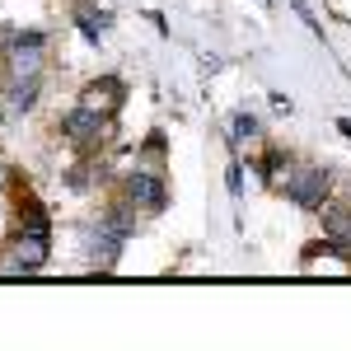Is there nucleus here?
Here are the masks:
<instances>
[{
  "instance_id": "obj_1",
  "label": "nucleus",
  "mask_w": 351,
  "mask_h": 351,
  "mask_svg": "<svg viewBox=\"0 0 351 351\" xmlns=\"http://www.w3.org/2000/svg\"><path fill=\"white\" fill-rule=\"evenodd\" d=\"M286 192L295 197L300 206H324V192H328V173L314 169V164H300L286 173Z\"/></svg>"
},
{
  "instance_id": "obj_2",
  "label": "nucleus",
  "mask_w": 351,
  "mask_h": 351,
  "mask_svg": "<svg viewBox=\"0 0 351 351\" xmlns=\"http://www.w3.org/2000/svg\"><path fill=\"white\" fill-rule=\"evenodd\" d=\"M10 258H14L24 271L47 263V230H43V220H33V230H19V239L10 243Z\"/></svg>"
},
{
  "instance_id": "obj_3",
  "label": "nucleus",
  "mask_w": 351,
  "mask_h": 351,
  "mask_svg": "<svg viewBox=\"0 0 351 351\" xmlns=\"http://www.w3.org/2000/svg\"><path fill=\"white\" fill-rule=\"evenodd\" d=\"M122 239H127V220H104L99 230H94V243H89V253H94V263L108 271L117 263V253H122Z\"/></svg>"
},
{
  "instance_id": "obj_4",
  "label": "nucleus",
  "mask_w": 351,
  "mask_h": 351,
  "mask_svg": "<svg viewBox=\"0 0 351 351\" xmlns=\"http://www.w3.org/2000/svg\"><path fill=\"white\" fill-rule=\"evenodd\" d=\"M127 197H132L136 206H145V211H160V206H164V183L155 178V173H132Z\"/></svg>"
},
{
  "instance_id": "obj_5",
  "label": "nucleus",
  "mask_w": 351,
  "mask_h": 351,
  "mask_svg": "<svg viewBox=\"0 0 351 351\" xmlns=\"http://www.w3.org/2000/svg\"><path fill=\"white\" fill-rule=\"evenodd\" d=\"M99 132H104V112H94V108H75L71 122H66V136L71 141H94Z\"/></svg>"
},
{
  "instance_id": "obj_6",
  "label": "nucleus",
  "mask_w": 351,
  "mask_h": 351,
  "mask_svg": "<svg viewBox=\"0 0 351 351\" xmlns=\"http://www.w3.org/2000/svg\"><path fill=\"white\" fill-rule=\"evenodd\" d=\"M33 99H38V80L33 75H14V84H10V108H33Z\"/></svg>"
},
{
  "instance_id": "obj_7",
  "label": "nucleus",
  "mask_w": 351,
  "mask_h": 351,
  "mask_svg": "<svg viewBox=\"0 0 351 351\" xmlns=\"http://www.w3.org/2000/svg\"><path fill=\"white\" fill-rule=\"evenodd\" d=\"M38 61H43V56L24 52V43H19V47L10 52V75H38Z\"/></svg>"
},
{
  "instance_id": "obj_8",
  "label": "nucleus",
  "mask_w": 351,
  "mask_h": 351,
  "mask_svg": "<svg viewBox=\"0 0 351 351\" xmlns=\"http://www.w3.org/2000/svg\"><path fill=\"white\" fill-rule=\"evenodd\" d=\"M230 136H234V141H253V136H258V117H248V112H239V117L230 122Z\"/></svg>"
},
{
  "instance_id": "obj_9",
  "label": "nucleus",
  "mask_w": 351,
  "mask_h": 351,
  "mask_svg": "<svg viewBox=\"0 0 351 351\" xmlns=\"http://www.w3.org/2000/svg\"><path fill=\"white\" fill-rule=\"evenodd\" d=\"M347 239H351V230H347Z\"/></svg>"
}]
</instances>
